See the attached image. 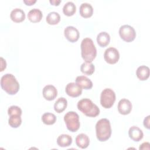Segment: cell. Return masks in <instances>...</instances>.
Returning <instances> with one entry per match:
<instances>
[{
    "label": "cell",
    "mask_w": 150,
    "mask_h": 150,
    "mask_svg": "<svg viewBox=\"0 0 150 150\" xmlns=\"http://www.w3.org/2000/svg\"><path fill=\"white\" fill-rule=\"evenodd\" d=\"M49 2L53 5H55V6H57L59 5V4L61 2L60 0H50Z\"/></svg>",
    "instance_id": "cell-33"
},
{
    "label": "cell",
    "mask_w": 150,
    "mask_h": 150,
    "mask_svg": "<svg viewBox=\"0 0 150 150\" xmlns=\"http://www.w3.org/2000/svg\"><path fill=\"white\" fill-rule=\"evenodd\" d=\"M149 142H144L142 143L140 146H139V149H149L150 147H149Z\"/></svg>",
    "instance_id": "cell-30"
},
{
    "label": "cell",
    "mask_w": 150,
    "mask_h": 150,
    "mask_svg": "<svg viewBox=\"0 0 150 150\" xmlns=\"http://www.w3.org/2000/svg\"><path fill=\"white\" fill-rule=\"evenodd\" d=\"M128 135L129 138L135 142L141 141L144 137L142 131L136 126H132L129 128L128 131Z\"/></svg>",
    "instance_id": "cell-13"
},
{
    "label": "cell",
    "mask_w": 150,
    "mask_h": 150,
    "mask_svg": "<svg viewBox=\"0 0 150 150\" xmlns=\"http://www.w3.org/2000/svg\"><path fill=\"white\" fill-rule=\"evenodd\" d=\"M1 71H2L6 67V63L5 60H4L2 57H1Z\"/></svg>",
    "instance_id": "cell-31"
},
{
    "label": "cell",
    "mask_w": 150,
    "mask_h": 150,
    "mask_svg": "<svg viewBox=\"0 0 150 150\" xmlns=\"http://www.w3.org/2000/svg\"><path fill=\"white\" fill-rule=\"evenodd\" d=\"M77 106L79 110L86 116L96 117L100 114L99 108L88 98L80 100L78 101Z\"/></svg>",
    "instance_id": "cell-4"
},
{
    "label": "cell",
    "mask_w": 150,
    "mask_h": 150,
    "mask_svg": "<svg viewBox=\"0 0 150 150\" xmlns=\"http://www.w3.org/2000/svg\"><path fill=\"white\" fill-rule=\"evenodd\" d=\"M64 35L65 38L70 42H76L80 37L79 30L72 26H67L64 30Z\"/></svg>",
    "instance_id": "cell-9"
},
{
    "label": "cell",
    "mask_w": 150,
    "mask_h": 150,
    "mask_svg": "<svg viewBox=\"0 0 150 150\" xmlns=\"http://www.w3.org/2000/svg\"><path fill=\"white\" fill-rule=\"evenodd\" d=\"M97 42L101 47L107 46L110 42V36L106 32H101L97 35Z\"/></svg>",
    "instance_id": "cell-19"
},
{
    "label": "cell",
    "mask_w": 150,
    "mask_h": 150,
    "mask_svg": "<svg viewBox=\"0 0 150 150\" xmlns=\"http://www.w3.org/2000/svg\"><path fill=\"white\" fill-rule=\"evenodd\" d=\"M80 15L85 18H90L93 15V6L88 3H83L79 9Z\"/></svg>",
    "instance_id": "cell-17"
},
{
    "label": "cell",
    "mask_w": 150,
    "mask_h": 150,
    "mask_svg": "<svg viewBox=\"0 0 150 150\" xmlns=\"http://www.w3.org/2000/svg\"><path fill=\"white\" fill-rule=\"evenodd\" d=\"M66 94L72 97H77L82 93V88L76 83H69L65 88Z\"/></svg>",
    "instance_id": "cell-10"
},
{
    "label": "cell",
    "mask_w": 150,
    "mask_h": 150,
    "mask_svg": "<svg viewBox=\"0 0 150 150\" xmlns=\"http://www.w3.org/2000/svg\"><path fill=\"white\" fill-rule=\"evenodd\" d=\"M2 88L9 95L16 94L19 90V84L15 77L9 73L4 74L1 79Z\"/></svg>",
    "instance_id": "cell-2"
},
{
    "label": "cell",
    "mask_w": 150,
    "mask_h": 150,
    "mask_svg": "<svg viewBox=\"0 0 150 150\" xmlns=\"http://www.w3.org/2000/svg\"><path fill=\"white\" fill-rule=\"evenodd\" d=\"M21 115H12L9 116L8 119V124L12 128L19 127L22 123Z\"/></svg>",
    "instance_id": "cell-27"
},
{
    "label": "cell",
    "mask_w": 150,
    "mask_h": 150,
    "mask_svg": "<svg viewBox=\"0 0 150 150\" xmlns=\"http://www.w3.org/2000/svg\"><path fill=\"white\" fill-rule=\"evenodd\" d=\"M43 97L48 100H53L57 96V91L56 87L53 85H47L45 86L42 91Z\"/></svg>",
    "instance_id": "cell-12"
},
{
    "label": "cell",
    "mask_w": 150,
    "mask_h": 150,
    "mask_svg": "<svg viewBox=\"0 0 150 150\" xmlns=\"http://www.w3.org/2000/svg\"><path fill=\"white\" fill-rule=\"evenodd\" d=\"M76 144L78 147L81 149H85L89 145V138L85 134H80L76 138Z\"/></svg>",
    "instance_id": "cell-16"
},
{
    "label": "cell",
    "mask_w": 150,
    "mask_h": 150,
    "mask_svg": "<svg viewBox=\"0 0 150 150\" xmlns=\"http://www.w3.org/2000/svg\"><path fill=\"white\" fill-rule=\"evenodd\" d=\"M132 104L131 101L126 98H122L120 100L118 104V111L122 115H127L132 110Z\"/></svg>",
    "instance_id": "cell-11"
},
{
    "label": "cell",
    "mask_w": 150,
    "mask_h": 150,
    "mask_svg": "<svg viewBox=\"0 0 150 150\" xmlns=\"http://www.w3.org/2000/svg\"><path fill=\"white\" fill-rule=\"evenodd\" d=\"M81 57L86 62H92L97 55V50L91 39L86 38L81 43Z\"/></svg>",
    "instance_id": "cell-1"
},
{
    "label": "cell",
    "mask_w": 150,
    "mask_h": 150,
    "mask_svg": "<svg viewBox=\"0 0 150 150\" xmlns=\"http://www.w3.org/2000/svg\"><path fill=\"white\" fill-rule=\"evenodd\" d=\"M46 22L49 25H56L60 21V16L59 13L56 12H49L46 18Z\"/></svg>",
    "instance_id": "cell-24"
},
{
    "label": "cell",
    "mask_w": 150,
    "mask_h": 150,
    "mask_svg": "<svg viewBox=\"0 0 150 150\" xmlns=\"http://www.w3.org/2000/svg\"><path fill=\"white\" fill-rule=\"evenodd\" d=\"M76 11V6L73 2H66L63 8V12L66 16H70L74 14Z\"/></svg>",
    "instance_id": "cell-23"
},
{
    "label": "cell",
    "mask_w": 150,
    "mask_h": 150,
    "mask_svg": "<svg viewBox=\"0 0 150 150\" xmlns=\"http://www.w3.org/2000/svg\"><path fill=\"white\" fill-rule=\"evenodd\" d=\"M96 137L98 141L104 142L108 140L111 135V128L110 121L107 118H101L96 124Z\"/></svg>",
    "instance_id": "cell-3"
},
{
    "label": "cell",
    "mask_w": 150,
    "mask_h": 150,
    "mask_svg": "<svg viewBox=\"0 0 150 150\" xmlns=\"http://www.w3.org/2000/svg\"><path fill=\"white\" fill-rule=\"evenodd\" d=\"M43 17L42 11L37 8H33L31 9L28 13V18L29 20L33 22L36 23L41 21Z\"/></svg>",
    "instance_id": "cell-18"
},
{
    "label": "cell",
    "mask_w": 150,
    "mask_h": 150,
    "mask_svg": "<svg viewBox=\"0 0 150 150\" xmlns=\"http://www.w3.org/2000/svg\"><path fill=\"white\" fill-rule=\"evenodd\" d=\"M81 71L86 75H91L95 70L94 64L91 62H84L80 66Z\"/></svg>",
    "instance_id": "cell-25"
},
{
    "label": "cell",
    "mask_w": 150,
    "mask_h": 150,
    "mask_svg": "<svg viewBox=\"0 0 150 150\" xmlns=\"http://www.w3.org/2000/svg\"><path fill=\"white\" fill-rule=\"evenodd\" d=\"M22 110L20 107L16 105H12L9 107V108L8 109V115H22Z\"/></svg>",
    "instance_id": "cell-28"
},
{
    "label": "cell",
    "mask_w": 150,
    "mask_h": 150,
    "mask_svg": "<svg viewBox=\"0 0 150 150\" xmlns=\"http://www.w3.org/2000/svg\"><path fill=\"white\" fill-rule=\"evenodd\" d=\"M76 83L86 90L91 89L93 87V83L91 80L84 76H77L76 79Z\"/></svg>",
    "instance_id": "cell-15"
},
{
    "label": "cell",
    "mask_w": 150,
    "mask_h": 150,
    "mask_svg": "<svg viewBox=\"0 0 150 150\" xmlns=\"http://www.w3.org/2000/svg\"><path fill=\"white\" fill-rule=\"evenodd\" d=\"M64 121L67 128L71 132L77 131L80 125L79 116L74 111H69L64 116Z\"/></svg>",
    "instance_id": "cell-5"
},
{
    "label": "cell",
    "mask_w": 150,
    "mask_h": 150,
    "mask_svg": "<svg viewBox=\"0 0 150 150\" xmlns=\"http://www.w3.org/2000/svg\"><path fill=\"white\" fill-rule=\"evenodd\" d=\"M10 18L11 20L15 22H21L25 19V13L22 9L20 8H15L11 11Z\"/></svg>",
    "instance_id": "cell-14"
},
{
    "label": "cell",
    "mask_w": 150,
    "mask_h": 150,
    "mask_svg": "<svg viewBox=\"0 0 150 150\" xmlns=\"http://www.w3.org/2000/svg\"><path fill=\"white\" fill-rule=\"evenodd\" d=\"M36 2V0H24L23 2L26 5H32Z\"/></svg>",
    "instance_id": "cell-32"
},
{
    "label": "cell",
    "mask_w": 150,
    "mask_h": 150,
    "mask_svg": "<svg viewBox=\"0 0 150 150\" xmlns=\"http://www.w3.org/2000/svg\"><path fill=\"white\" fill-rule=\"evenodd\" d=\"M115 93L111 88L104 89L100 96V104L105 108H111L115 101Z\"/></svg>",
    "instance_id": "cell-6"
},
{
    "label": "cell",
    "mask_w": 150,
    "mask_h": 150,
    "mask_svg": "<svg viewBox=\"0 0 150 150\" xmlns=\"http://www.w3.org/2000/svg\"><path fill=\"white\" fill-rule=\"evenodd\" d=\"M136 74L140 80H146L149 76V69L148 66L144 65L141 66L137 69Z\"/></svg>",
    "instance_id": "cell-20"
},
{
    "label": "cell",
    "mask_w": 150,
    "mask_h": 150,
    "mask_svg": "<svg viewBox=\"0 0 150 150\" xmlns=\"http://www.w3.org/2000/svg\"><path fill=\"white\" fill-rule=\"evenodd\" d=\"M119 34L121 38L127 42L133 41L136 37V32L133 27L128 25H124L120 28Z\"/></svg>",
    "instance_id": "cell-7"
},
{
    "label": "cell",
    "mask_w": 150,
    "mask_h": 150,
    "mask_svg": "<svg viewBox=\"0 0 150 150\" xmlns=\"http://www.w3.org/2000/svg\"><path fill=\"white\" fill-rule=\"evenodd\" d=\"M42 121L45 124L52 125L56 121V117L53 113L46 112L42 115Z\"/></svg>",
    "instance_id": "cell-26"
},
{
    "label": "cell",
    "mask_w": 150,
    "mask_h": 150,
    "mask_svg": "<svg viewBox=\"0 0 150 150\" xmlns=\"http://www.w3.org/2000/svg\"><path fill=\"white\" fill-rule=\"evenodd\" d=\"M104 58L105 62L109 64H112L116 63L120 59L118 50L112 47L107 49L104 54Z\"/></svg>",
    "instance_id": "cell-8"
},
{
    "label": "cell",
    "mask_w": 150,
    "mask_h": 150,
    "mask_svg": "<svg viewBox=\"0 0 150 150\" xmlns=\"http://www.w3.org/2000/svg\"><path fill=\"white\" fill-rule=\"evenodd\" d=\"M72 138L67 134H62L57 139V144L59 146L67 147L70 146L72 143Z\"/></svg>",
    "instance_id": "cell-21"
},
{
    "label": "cell",
    "mask_w": 150,
    "mask_h": 150,
    "mask_svg": "<svg viewBox=\"0 0 150 150\" xmlns=\"http://www.w3.org/2000/svg\"><path fill=\"white\" fill-rule=\"evenodd\" d=\"M149 117L150 116L149 115H148L146 117H145L144 120V122H143V124H144V127L147 128V129H149L150 128V125H149Z\"/></svg>",
    "instance_id": "cell-29"
},
{
    "label": "cell",
    "mask_w": 150,
    "mask_h": 150,
    "mask_svg": "<svg viewBox=\"0 0 150 150\" xmlns=\"http://www.w3.org/2000/svg\"><path fill=\"white\" fill-rule=\"evenodd\" d=\"M67 101L64 97L59 98L54 104V109L57 113L62 112L67 107Z\"/></svg>",
    "instance_id": "cell-22"
}]
</instances>
